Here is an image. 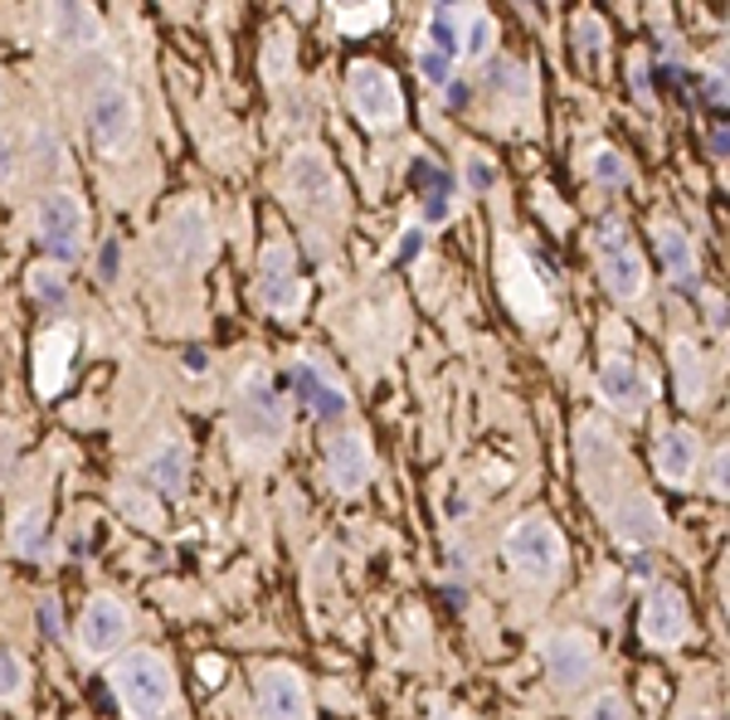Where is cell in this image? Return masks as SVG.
<instances>
[{"label":"cell","mask_w":730,"mask_h":720,"mask_svg":"<svg viewBox=\"0 0 730 720\" xmlns=\"http://www.w3.org/2000/svg\"><path fill=\"white\" fill-rule=\"evenodd\" d=\"M288 434V419H283V404H278L273 385H268L264 370H248L244 385H239V414H234V438L244 453H258L268 457Z\"/></svg>","instance_id":"obj_1"},{"label":"cell","mask_w":730,"mask_h":720,"mask_svg":"<svg viewBox=\"0 0 730 720\" xmlns=\"http://www.w3.org/2000/svg\"><path fill=\"white\" fill-rule=\"evenodd\" d=\"M112 692H118V701H122L127 716L151 720L175 701V676L156 652H132L112 667Z\"/></svg>","instance_id":"obj_2"},{"label":"cell","mask_w":730,"mask_h":720,"mask_svg":"<svg viewBox=\"0 0 730 720\" xmlns=\"http://www.w3.org/2000/svg\"><path fill=\"white\" fill-rule=\"evenodd\" d=\"M502 550H507V560H511V570L516 575H526V579H556L560 575V565H565V546H560V530L550 526L546 516H526V521H516V526L507 530V540H502Z\"/></svg>","instance_id":"obj_3"},{"label":"cell","mask_w":730,"mask_h":720,"mask_svg":"<svg viewBox=\"0 0 730 720\" xmlns=\"http://www.w3.org/2000/svg\"><path fill=\"white\" fill-rule=\"evenodd\" d=\"M351 93V108L365 127H394L404 118V98H400V83L385 64H351L346 78Z\"/></svg>","instance_id":"obj_4"},{"label":"cell","mask_w":730,"mask_h":720,"mask_svg":"<svg viewBox=\"0 0 730 720\" xmlns=\"http://www.w3.org/2000/svg\"><path fill=\"white\" fill-rule=\"evenodd\" d=\"M83 122H88V137L98 142V151L118 156L137 137V98L127 88H118V83H102L88 98V118Z\"/></svg>","instance_id":"obj_5"},{"label":"cell","mask_w":730,"mask_h":720,"mask_svg":"<svg viewBox=\"0 0 730 720\" xmlns=\"http://www.w3.org/2000/svg\"><path fill=\"white\" fill-rule=\"evenodd\" d=\"M288 185L302 205H312V210H341V175L321 151H307V146L292 151L288 156Z\"/></svg>","instance_id":"obj_6"},{"label":"cell","mask_w":730,"mask_h":720,"mask_svg":"<svg viewBox=\"0 0 730 720\" xmlns=\"http://www.w3.org/2000/svg\"><path fill=\"white\" fill-rule=\"evenodd\" d=\"M83 224H88V215H83V200L73 191H54L39 205V244H45L49 258H59V264L78 254Z\"/></svg>","instance_id":"obj_7"},{"label":"cell","mask_w":730,"mask_h":720,"mask_svg":"<svg viewBox=\"0 0 730 720\" xmlns=\"http://www.w3.org/2000/svg\"><path fill=\"white\" fill-rule=\"evenodd\" d=\"M497 273H502V292L511 302V312H516L521 321H540L550 312V297H546V283L536 278V268H531V258L521 254L516 244H502V258H497Z\"/></svg>","instance_id":"obj_8"},{"label":"cell","mask_w":730,"mask_h":720,"mask_svg":"<svg viewBox=\"0 0 730 720\" xmlns=\"http://www.w3.org/2000/svg\"><path fill=\"white\" fill-rule=\"evenodd\" d=\"M599 258H604V283H609L613 297H623V302L643 297V288H648V268H643L638 248L623 239L619 224H604V234H599Z\"/></svg>","instance_id":"obj_9"},{"label":"cell","mask_w":730,"mask_h":720,"mask_svg":"<svg viewBox=\"0 0 730 720\" xmlns=\"http://www.w3.org/2000/svg\"><path fill=\"white\" fill-rule=\"evenodd\" d=\"M283 385L292 394H297L302 404H307L317 419H346V410H351V400H346V390H341L337 380H327V375L317 370V365H307V361H292L288 365V375H283Z\"/></svg>","instance_id":"obj_10"},{"label":"cell","mask_w":730,"mask_h":720,"mask_svg":"<svg viewBox=\"0 0 730 720\" xmlns=\"http://www.w3.org/2000/svg\"><path fill=\"white\" fill-rule=\"evenodd\" d=\"M375 463H370V443H365L361 434H337L327 443V477L337 492H361L365 483H370Z\"/></svg>","instance_id":"obj_11"},{"label":"cell","mask_w":730,"mask_h":720,"mask_svg":"<svg viewBox=\"0 0 730 720\" xmlns=\"http://www.w3.org/2000/svg\"><path fill=\"white\" fill-rule=\"evenodd\" d=\"M73 351H78V331L73 327H49L35 346V385L39 394H59L69 380V365H73Z\"/></svg>","instance_id":"obj_12"},{"label":"cell","mask_w":730,"mask_h":720,"mask_svg":"<svg viewBox=\"0 0 730 720\" xmlns=\"http://www.w3.org/2000/svg\"><path fill=\"white\" fill-rule=\"evenodd\" d=\"M546 672L560 692H575V686L589 682L594 672V648L580 638V633H556L546 643Z\"/></svg>","instance_id":"obj_13"},{"label":"cell","mask_w":730,"mask_h":720,"mask_svg":"<svg viewBox=\"0 0 730 720\" xmlns=\"http://www.w3.org/2000/svg\"><path fill=\"white\" fill-rule=\"evenodd\" d=\"M127 603H118L112 594H98V599L83 609V648L88 652H112L127 638Z\"/></svg>","instance_id":"obj_14"},{"label":"cell","mask_w":730,"mask_h":720,"mask_svg":"<svg viewBox=\"0 0 730 720\" xmlns=\"http://www.w3.org/2000/svg\"><path fill=\"white\" fill-rule=\"evenodd\" d=\"M692 619H686V599L677 589H653L648 609H643V638L657 643V648H672V643L686 638Z\"/></svg>","instance_id":"obj_15"},{"label":"cell","mask_w":730,"mask_h":720,"mask_svg":"<svg viewBox=\"0 0 730 720\" xmlns=\"http://www.w3.org/2000/svg\"><path fill=\"white\" fill-rule=\"evenodd\" d=\"M258 297H264L268 312H297L302 302V283L292 278V248L273 244L264 254V278H258Z\"/></svg>","instance_id":"obj_16"},{"label":"cell","mask_w":730,"mask_h":720,"mask_svg":"<svg viewBox=\"0 0 730 720\" xmlns=\"http://www.w3.org/2000/svg\"><path fill=\"white\" fill-rule=\"evenodd\" d=\"M657 477L672 487H686L696 477V463H702V438L692 429H667L657 438Z\"/></svg>","instance_id":"obj_17"},{"label":"cell","mask_w":730,"mask_h":720,"mask_svg":"<svg viewBox=\"0 0 730 720\" xmlns=\"http://www.w3.org/2000/svg\"><path fill=\"white\" fill-rule=\"evenodd\" d=\"M599 394L613 410H643L648 404V380H643V370L633 361L609 356L599 365Z\"/></svg>","instance_id":"obj_18"},{"label":"cell","mask_w":730,"mask_h":720,"mask_svg":"<svg viewBox=\"0 0 730 720\" xmlns=\"http://www.w3.org/2000/svg\"><path fill=\"white\" fill-rule=\"evenodd\" d=\"M653 244H657V258H662L667 273H672L682 288L692 283L696 278V248H692V239H686V229L672 224V219H657Z\"/></svg>","instance_id":"obj_19"},{"label":"cell","mask_w":730,"mask_h":720,"mask_svg":"<svg viewBox=\"0 0 730 720\" xmlns=\"http://www.w3.org/2000/svg\"><path fill=\"white\" fill-rule=\"evenodd\" d=\"M613 530H619L623 546H653L657 536H662V516H657V507L648 502L643 492L623 497V507L613 511Z\"/></svg>","instance_id":"obj_20"},{"label":"cell","mask_w":730,"mask_h":720,"mask_svg":"<svg viewBox=\"0 0 730 720\" xmlns=\"http://www.w3.org/2000/svg\"><path fill=\"white\" fill-rule=\"evenodd\" d=\"M161 254H166V258H175V264H185V268L200 264V258L210 254V229H205V219L195 215V210H185L171 229H166Z\"/></svg>","instance_id":"obj_21"},{"label":"cell","mask_w":730,"mask_h":720,"mask_svg":"<svg viewBox=\"0 0 730 720\" xmlns=\"http://www.w3.org/2000/svg\"><path fill=\"white\" fill-rule=\"evenodd\" d=\"M258 706H264V720H302L307 716V692L292 672H268Z\"/></svg>","instance_id":"obj_22"},{"label":"cell","mask_w":730,"mask_h":720,"mask_svg":"<svg viewBox=\"0 0 730 720\" xmlns=\"http://www.w3.org/2000/svg\"><path fill=\"white\" fill-rule=\"evenodd\" d=\"M185 477H191V457H185L181 443L156 448L151 463H146V483H151L161 497H181L185 492Z\"/></svg>","instance_id":"obj_23"},{"label":"cell","mask_w":730,"mask_h":720,"mask_svg":"<svg viewBox=\"0 0 730 720\" xmlns=\"http://www.w3.org/2000/svg\"><path fill=\"white\" fill-rule=\"evenodd\" d=\"M54 35L69 39V45H98L102 39V15L88 5H54Z\"/></svg>","instance_id":"obj_24"},{"label":"cell","mask_w":730,"mask_h":720,"mask_svg":"<svg viewBox=\"0 0 730 720\" xmlns=\"http://www.w3.org/2000/svg\"><path fill=\"white\" fill-rule=\"evenodd\" d=\"M672 365H677V394H682L686 404H696L702 390H706V365H702V356H696V346L686 337L672 341Z\"/></svg>","instance_id":"obj_25"},{"label":"cell","mask_w":730,"mask_h":720,"mask_svg":"<svg viewBox=\"0 0 730 720\" xmlns=\"http://www.w3.org/2000/svg\"><path fill=\"white\" fill-rule=\"evenodd\" d=\"M10 546L20 550V556H45L49 550V536H45V516H39V507H25L15 516V526H10Z\"/></svg>","instance_id":"obj_26"},{"label":"cell","mask_w":730,"mask_h":720,"mask_svg":"<svg viewBox=\"0 0 730 720\" xmlns=\"http://www.w3.org/2000/svg\"><path fill=\"white\" fill-rule=\"evenodd\" d=\"M463 20H467V29H463V39H458V49H463V54H473V59L492 54V45H497V20L487 15V10H463Z\"/></svg>","instance_id":"obj_27"},{"label":"cell","mask_w":730,"mask_h":720,"mask_svg":"<svg viewBox=\"0 0 730 720\" xmlns=\"http://www.w3.org/2000/svg\"><path fill=\"white\" fill-rule=\"evenodd\" d=\"M390 15V10L380 5V0H370V5H337V25L341 35H370L380 20Z\"/></svg>","instance_id":"obj_28"},{"label":"cell","mask_w":730,"mask_h":720,"mask_svg":"<svg viewBox=\"0 0 730 720\" xmlns=\"http://www.w3.org/2000/svg\"><path fill=\"white\" fill-rule=\"evenodd\" d=\"M589 171H594V181H599V185H613V191H619V185H629V161H623L613 146H599V151H594Z\"/></svg>","instance_id":"obj_29"},{"label":"cell","mask_w":730,"mask_h":720,"mask_svg":"<svg viewBox=\"0 0 730 720\" xmlns=\"http://www.w3.org/2000/svg\"><path fill=\"white\" fill-rule=\"evenodd\" d=\"M29 292H35L39 302H64L69 297V283H64V273H59V264H39L35 273H29Z\"/></svg>","instance_id":"obj_30"},{"label":"cell","mask_w":730,"mask_h":720,"mask_svg":"<svg viewBox=\"0 0 730 720\" xmlns=\"http://www.w3.org/2000/svg\"><path fill=\"white\" fill-rule=\"evenodd\" d=\"M458 15H463V10H434L429 15V35H434V49L438 54H448L453 59L458 54Z\"/></svg>","instance_id":"obj_31"},{"label":"cell","mask_w":730,"mask_h":720,"mask_svg":"<svg viewBox=\"0 0 730 720\" xmlns=\"http://www.w3.org/2000/svg\"><path fill=\"white\" fill-rule=\"evenodd\" d=\"M20 692H25V662L0 648V701H15Z\"/></svg>","instance_id":"obj_32"},{"label":"cell","mask_w":730,"mask_h":720,"mask_svg":"<svg viewBox=\"0 0 730 720\" xmlns=\"http://www.w3.org/2000/svg\"><path fill=\"white\" fill-rule=\"evenodd\" d=\"M419 73H424V83H438V88H448V83H453V59L438 54L434 45H424V49H419Z\"/></svg>","instance_id":"obj_33"},{"label":"cell","mask_w":730,"mask_h":720,"mask_svg":"<svg viewBox=\"0 0 730 720\" xmlns=\"http://www.w3.org/2000/svg\"><path fill=\"white\" fill-rule=\"evenodd\" d=\"M463 181L473 185V191H492V185H497V161H492V156H483V151H473L463 161Z\"/></svg>","instance_id":"obj_34"},{"label":"cell","mask_w":730,"mask_h":720,"mask_svg":"<svg viewBox=\"0 0 730 720\" xmlns=\"http://www.w3.org/2000/svg\"><path fill=\"white\" fill-rule=\"evenodd\" d=\"M15 181H20V146L5 127H0V191H10Z\"/></svg>","instance_id":"obj_35"},{"label":"cell","mask_w":730,"mask_h":720,"mask_svg":"<svg viewBox=\"0 0 730 720\" xmlns=\"http://www.w3.org/2000/svg\"><path fill=\"white\" fill-rule=\"evenodd\" d=\"M584 720H629V706H623V696L604 692V696H594V701H589Z\"/></svg>","instance_id":"obj_36"},{"label":"cell","mask_w":730,"mask_h":720,"mask_svg":"<svg viewBox=\"0 0 730 720\" xmlns=\"http://www.w3.org/2000/svg\"><path fill=\"white\" fill-rule=\"evenodd\" d=\"M448 210H453V200H448V181L438 175L434 191L424 195V219H429V224H438V219H448Z\"/></svg>","instance_id":"obj_37"},{"label":"cell","mask_w":730,"mask_h":720,"mask_svg":"<svg viewBox=\"0 0 730 720\" xmlns=\"http://www.w3.org/2000/svg\"><path fill=\"white\" fill-rule=\"evenodd\" d=\"M118 264H122V244H118V239H108V244L98 248V278H102V283H118Z\"/></svg>","instance_id":"obj_38"},{"label":"cell","mask_w":730,"mask_h":720,"mask_svg":"<svg viewBox=\"0 0 730 720\" xmlns=\"http://www.w3.org/2000/svg\"><path fill=\"white\" fill-rule=\"evenodd\" d=\"M580 45H584V54H604V25L599 20H580Z\"/></svg>","instance_id":"obj_39"},{"label":"cell","mask_w":730,"mask_h":720,"mask_svg":"<svg viewBox=\"0 0 730 720\" xmlns=\"http://www.w3.org/2000/svg\"><path fill=\"white\" fill-rule=\"evenodd\" d=\"M39 633H45V638H59V603L54 599L39 603Z\"/></svg>","instance_id":"obj_40"},{"label":"cell","mask_w":730,"mask_h":720,"mask_svg":"<svg viewBox=\"0 0 730 720\" xmlns=\"http://www.w3.org/2000/svg\"><path fill=\"white\" fill-rule=\"evenodd\" d=\"M414 254H419V229H410V234H404V244L394 248V258H400V264H404V258H414Z\"/></svg>","instance_id":"obj_41"},{"label":"cell","mask_w":730,"mask_h":720,"mask_svg":"<svg viewBox=\"0 0 730 720\" xmlns=\"http://www.w3.org/2000/svg\"><path fill=\"white\" fill-rule=\"evenodd\" d=\"M35 142H39V161H49V166H54V161H59V142H54V137H45V132H39Z\"/></svg>","instance_id":"obj_42"},{"label":"cell","mask_w":730,"mask_h":720,"mask_svg":"<svg viewBox=\"0 0 730 720\" xmlns=\"http://www.w3.org/2000/svg\"><path fill=\"white\" fill-rule=\"evenodd\" d=\"M0 112H5V83H0Z\"/></svg>","instance_id":"obj_43"}]
</instances>
